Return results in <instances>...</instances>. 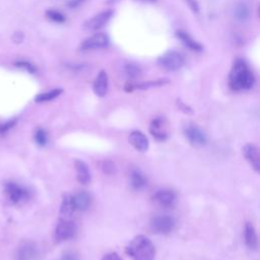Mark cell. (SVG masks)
Listing matches in <instances>:
<instances>
[{
    "instance_id": "d6a6232c",
    "label": "cell",
    "mask_w": 260,
    "mask_h": 260,
    "mask_svg": "<svg viewBox=\"0 0 260 260\" xmlns=\"http://www.w3.org/2000/svg\"><path fill=\"white\" fill-rule=\"evenodd\" d=\"M179 104L181 105V106H179V108H180V109H182V110H183L185 113H187V114H191V113H192V110H191L189 107H187L186 105H184V104H183V103H181V102H180Z\"/></svg>"
},
{
    "instance_id": "f1b7e54d",
    "label": "cell",
    "mask_w": 260,
    "mask_h": 260,
    "mask_svg": "<svg viewBox=\"0 0 260 260\" xmlns=\"http://www.w3.org/2000/svg\"><path fill=\"white\" fill-rule=\"evenodd\" d=\"M16 120H10V121L6 122L4 124L0 125V134H6L10 129H12L16 125Z\"/></svg>"
},
{
    "instance_id": "277c9868",
    "label": "cell",
    "mask_w": 260,
    "mask_h": 260,
    "mask_svg": "<svg viewBox=\"0 0 260 260\" xmlns=\"http://www.w3.org/2000/svg\"><path fill=\"white\" fill-rule=\"evenodd\" d=\"M78 232V228L74 222L70 220H63L58 222L55 229V240L56 242H64L70 240L76 237Z\"/></svg>"
},
{
    "instance_id": "484cf974",
    "label": "cell",
    "mask_w": 260,
    "mask_h": 260,
    "mask_svg": "<svg viewBox=\"0 0 260 260\" xmlns=\"http://www.w3.org/2000/svg\"><path fill=\"white\" fill-rule=\"evenodd\" d=\"M46 16H47V18H48L49 20H51L54 22L62 24V22H65V16H64L61 12H57V10H47V12H46Z\"/></svg>"
},
{
    "instance_id": "9c48e42d",
    "label": "cell",
    "mask_w": 260,
    "mask_h": 260,
    "mask_svg": "<svg viewBox=\"0 0 260 260\" xmlns=\"http://www.w3.org/2000/svg\"><path fill=\"white\" fill-rule=\"evenodd\" d=\"M150 134L158 140L164 142L169 138L168 123L164 117H156L150 125Z\"/></svg>"
},
{
    "instance_id": "ba28073f",
    "label": "cell",
    "mask_w": 260,
    "mask_h": 260,
    "mask_svg": "<svg viewBox=\"0 0 260 260\" xmlns=\"http://www.w3.org/2000/svg\"><path fill=\"white\" fill-rule=\"evenodd\" d=\"M109 37L103 32H96V34L86 38L80 44V50L82 51H92L106 48L109 45Z\"/></svg>"
},
{
    "instance_id": "2e32d148",
    "label": "cell",
    "mask_w": 260,
    "mask_h": 260,
    "mask_svg": "<svg viewBox=\"0 0 260 260\" xmlns=\"http://www.w3.org/2000/svg\"><path fill=\"white\" fill-rule=\"evenodd\" d=\"M176 38L179 39L184 46H186L188 49L195 51V52H202L204 50V46L195 39H193L186 30H179L176 32Z\"/></svg>"
},
{
    "instance_id": "4fadbf2b",
    "label": "cell",
    "mask_w": 260,
    "mask_h": 260,
    "mask_svg": "<svg viewBox=\"0 0 260 260\" xmlns=\"http://www.w3.org/2000/svg\"><path fill=\"white\" fill-rule=\"evenodd\" d=\"M37 255V246L32 241H22L16 249L18 260H32Z\"/></svg>"
},
{
    "instance_id": "e0dca14e",
    "label": "cell",
    "mask_w": 260,
    "mask_h": 260,
    "mask_svg": "<svg viewBox=\"0 0 260 260\" xmlns=\"http://www.w3.org/2000/svg\"><path fill=\"white\" fill-rule=\"evenodd\" d=\"M76 171V179L78 183L82 185H88L92 180V175L88 166L82 160H76L74 162Z\"/></svg>"
},
{
    "instance_id": "7a4b0ae2",
    "label": "cell",
    "mask_w": 260,
    "mask_h": 260,
    "mask_svg": "<svg viewBox=\"0 0 260 260\" xmlns=\"http://www.w3.org/2000/svg\"><path fill=\"white\" fill-rule=\"evenodd\" d=\"M126 252L134 260H154L156 249L152 242L144 235L132 239L126 248Z\"/></svg>"
},
{
    "instance_id": "603a6c76",
    "label": "cell",
    "mask_w": 260,
    "mask_h": 260,
    "mask_svg": "<svg viewBox=\"0 0 260 260\" xmlns=\"http://www.w3.org/2000/svg\"><path fill=\"white\" fill-rule=\"evenodd\" d=\"M62 92H63L62 88H54V90H52L50 92L39 94L35 98V102H37V103H44V102L52 101V100L56 99V98H58Z\"/></svg>"
},
{
    "instance_id": "cb8c5ba5",
    "label": "cell",
    "mask_w": 260,
    "mask_h": 260,
    "mask_svg": "<svg viewBox=\"0 0 260 260\" xmlns=\"http://www.w3.org/2000/svg\"><path fill=\"white\" fill-rule=\"evenodd\" d=\"M124 70H125V74L130 80H136L142 76V70L138 66H136V64H132V63L126 64Z\"/></svg>"
},
{
    "instance_id": "52a82bcc",
    "label": "cell",
    "mask_w": 260,
    "mask_h": 260,
    "mask_svg": "<svg viewBox=\"0 0 260 260\" xmlns=\"http://www.w3.org/2000/svg\"><path fill=\"white\" fill-rule=\"evenodd\" d=\"M184 134L189 144L195 148H202L208 142V138L202 130L195 124H188L184 128Z\"/></svg>"
},
{
    "instance_id": "f546056e",
    "label": "cell",
    "mask_w": 260,
    "mask_h": 260,
    "mask_svg": "<svg viewBox=\"0 0 260 260\" xmlns=\"http://www.w3.org/2000/svg\"><path fill=\"white\" fill-rule=\"evenodd\" d=\"M103 171L105 174L111 175L115 172V165L111 160H105L104 164H103Z\"/></svg>"
},
{
    "instance_id": "5bb4252c",
    "label": "cell",
    "mask_w": 260,
    "mask_h": 260,
    "mask_svg": "<svg viewBox=\"0 0 260 260\" xmlns=\"http://www.w3.org/2000/svg\"><path fill=\"white\" fill-rule=\"evenodd\" d=\"M108 88H109L108 74L105 70H101L99 74H98L94 82V86H92L94 92L96 94V96L103 98L106 96L108 92Z\"/></svg>"
},
{
    "instance_id": "30bf717a",
    "label": "cell",
    "mask_w": 260,
    "mask_h": 260,
    "mask_svg": "<svg viewBox=\"0 0 260 260\" xmlns=\"http://www.w3.org/2000/svg\"><path fill=\"white\" fill-rule=\"evenodd\" d=\"M112 16H113V10H105L103 12L96 14L92 18L84 22V30H90V32L99 30L105 24H108V22L111 20Z\"/></svg>"
},
{
    "instance_id": "7402d4cb",
    "label": "cell",
    "mask_w": 260,
    "mask_h": 260,
    "mask_svg": "<svg viewBox=\"0 0 260 260\" xmlns=\"http://www.w3.org/2000/svg\"><path fill=\"white\" fill-rule=\"evenodd\" d=\"M233 16L238 22H245L250 18V10L248 6L243 2L237 4L233 10Z\"/></svg>"
},
{
    "instance_id": "8992f818",
    "label": "cell",
    "mask_w": 260,
    "mask_h": 260,
    "mask_svg": "<svg viewBox=\"0 0 260 260\" xmlns=\"http://www.w3.org/2000/svg\"><path fill=\"white\" fill-rule=\"evenodd\" d=\"M175 220L167 214L154 216L150 222V229L154 233L160 235H167L171 233L175 228Z\"/></svg>"
},
{
    "instance_id": "1f68e13d",
    "label": "cell",
    "mask_w": 260,
    "mask_h": 260,
    "mask_svg": "<svg viewBox=\"0 0 260 260\" xmlns=\"http://www.w3.org/2000/svg\"><path fill=\"white\" fill-rule=\"evenodd\" d=\"M102 260H122V258L115 252H112V253H109V254H106Z\"/></svg>"
},
{
    "instance_id": "4316f807",
    "label": "cell",
    "mask_w": 260,
    "mask_h": 260,
    "mask_svg": "<svg viewBox=\"0 0 260 260\" xmlns=\"http://www.w3.org/2000/svg\"><path fill=\"white\" fill-rule=\"evenodd\" d=\"M16 66L18 68L24 70L26 72H28L30 74H35L37 72V70H36L34 65L30 64L28 61H18V62H16Z\"/></svg>"
},
{
    "instance_id": "4dcf8cb0",
    "label": "cell",
    "mask_w": 260,
    "mask_h": 260,
    "mask_svg": "<svg viewBox=\"0 0 260 260\" xmlns=\"http://www.w3.org/2000/svg\"><path fill=\"white\" fill-rule=\"evenodd\" d=\"M84 2H86V0H68V6L70 8H78L80 6H82Z\"/></svg>"
},
{
    "instance_id": "ac0fdd59",
    "label": "cell",
    "mask_w": 260,
    "mask_h": 260,
    "mask_svg": "<svg viewBox=\"0 0 260 260\" xmlns=\"http://www.w3.org/2000/svg\"><path fill=\"white\" fill-rule=\"evenodd\" d=\"M76 206L74 202V198L70 194H65L63 196L61 206H60V216L63 220H70L76 212Z\"/></svg>"
},
{
    "instance_id": "d4e9b609",
    "label": "cell",
    "mask_w": 260,
    "mask_h": 260,
    "mask_svg": "<svg viewBox=\"0 0 260 260\" xmlns=\"http://www.w3.org/2000/svg\"><path fill=\"white\" fill-rule=\"evenodd\" d=\"M35 142L39 146H45L48 142V134L43 128H38L35 132Z\"/></svg>"
},
{
    "instance_id": "44dd1931",
    "label": "cell",
    "mask_w": 260,
    "mask_h": 260,
    "mask_svg": "<svg viewBox=\"0 0 260 260\" xmlns=\"http://www.w3.org/2000/svg\"><path fill=\"white\" fill-rule=\"evenodd\" d=\"M74 202L76 210H86L92 202V198L88 192H80L74 195Z\"/></svg>"
},
{
    "instance_id": "8fae6325",
    "label": "cell",
    "mask_w": 260,
    "mask_h": 260,
    "mask_svg": "<svg viewBox=\"0 0 260 260\" xmlns=\"http://www.w3.org/2000/svg\"><path fill=\"white\" fill-rule=\"evenodd\" d=\"M243 156L247 160V162L252 167V169L256 172H260V154H259V148L253 144H247L242 148Z\"/></svg>"
},
{
    "instance_id": "9a60e30c",
    "label": "cell",
    "mask_w": 260,
    "mask_h": 260,
    "mask_svg": "<svg viewBox=\"0 0 260 260\" xmlns=\"http://www.w3.org/2000/svg\"><path fill=\"white\" fill-rule=\"evenodd\" d=\"M128 140L129 144L138 152H144L148 150V140L144 132H138V130H136V132L130 134Z\"/></svg>"
},
{
    "instance_id": "d6986e66",
    "label": "cell",
    "mask_w": 260,
    "mask_h": 260,
    "mask_svg": "<svg viewBox=\"0 0 260 260\" xmlns=\"http://www.w3.org/2000/svg\"><path fill=\"white\" fill-rule=\"evenodd\" d=\"M245 243L251 250H256L258 247V237L255 230V226L251 222H246L244 229Z\"/></svg>"
},
{
    "instance_id": "836d02e7",
    "label": "cell",
    "mask_w": 260,
    "mask_h": 260,
    "mask_svg": "<svg viewBox=\"0 0 260 260\" xmlns=\"http://www.w3.org/2000/svg\"><path fill=\"white\" fill-rule=\"evenodd\" d=\"M60 260H78V259L72 254H65L62 256V258Z\"/></svg>"
},
{
    "instance_id": "7c38bea8",
    "label": "cell",
    "mask_w": 260,
    "mask_h": 260,
    "mask_svg": "<svg viewBox=\"0 0 260 260\" xmlns=\"http://www.w3.org/2000/svg\"><path fill=\"white\" fill-rule=\"evenodd\" d=\"M152 200L158 206L168 208H172L175 204L176 194L172 190L162 189L154 193Z\"/></svg>"
},
{
    "instance_id": "83f0119b",
    "label": "cell",
    "mask_w": 260,
    "mask_h": 260,
    "mask_svg": "<svg viewBox=\"0 0 260 260\" xmlns=\"http://www.w3.org/2000/svg\"><path fill=\"white\" fill-rule=\"evenodd\" d=\"M184 2L187 4L189 8L192 10V12H194L195 14H200V4L198 2V0H184Z\"/></svg>"
},
{
    "instance_id": "6da1fadb",
    "label": "cell",
    "mask_w": 260,
    "mask_h": 260,
    "mask_svg": "<svg viewBox=\"0 0 260 260\" xmlns=\"http://www.w3.org/2000/svg\"><path fill=\"white\" fill-rule=\"evenodd\" d=\"M255 84V76L248 65L241 59L235 61L229 76V84L233 90H247Z\"/></svg>"
},
{
    "instance_id": "3957f363",
    "label": "cell",
    "mask_w": 260,
    "mask_h": 260,
    "mask_svg": "<svg viewBox=\"0 0 260 260\" xmlns=\"http://www.w3.org/2000/svg\"><path fill=\"white\" fill-rule=\"evenodd\" d=\"M158 64L168 72H177L184 66L185 59L181 53L175 50L167 51L158 58Z\"/></svg>"
},
{
    "instance_id": "e575fe53",
    "label": "cell",
    "mask_w": 260,
    "mask_h": 260,
    "mask_svg": "<svg viewBox=\"0 0 260 260\" xmlns=\"http://www.w3.org/2000/svg\"><path fill=\"white\" fill-rule=\"evenodd\" d=\"M138 2H148V4H152V2H156V0H138Z\"/></svg>"
},
{
    "instance_id": "5b68a950",
    "label": "cell",
    "mask_w": 260,
    "mask_h": 260,
    "mask_svg": "<svg viewBox=\"0 0 260 260\" xmlns=\"http://www.w3.org/2000/svg\"><path fill=\"white\" fill-rule=\"evenodd\" d=\"M4 191L8 200L12 204H20L30 198V192L24 187L16 182H8L4 186Z\"/></svg>"
},
{
    "instance_id": "ffe728a7",
    "label": "cell",
    "mask_w": 260,
    "mask_h": 260,
    "mask_svg": "<svg viewBox=\"0 0 260 260\" xmlns=\"http://www.w3.org/2000/svg\"><path fill=\"white\" fill-rule=\"evenodd\" d=\"M130 184L136 190H142L148 185V179L140 170L134 169L130 173Z\"/></svg>"
}]
</instances>
